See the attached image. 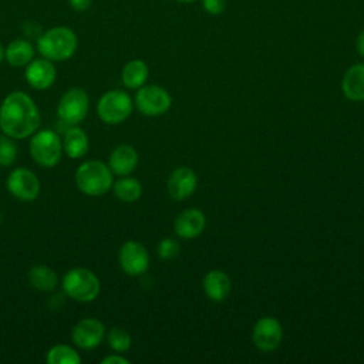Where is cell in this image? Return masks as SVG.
<instances>
[{"mask_svg": "<svg viewBox=\"0 0 364 364\" xmlns=\"http://www.w3.org/2000/svg\"><path fill=\"white\" fill-rule=\"evenodd\" d=\"M80 192L87 196H101L107 193L114 183V173L109 166L101 161L91 159L82 162L74 175Z\"/></svg>", "mask_w": 364, "mask_h": 364, "instance_id": "3957f363", "label": "cell"}, {"mask_svg": "<svg viewBox=\"0 0 364 364\" xmlns=\"http://www.w3.org/2000/svg\"><path fill=\"white\" fill-rule=\"evenodd\" d=\"M202 286H203V291H205L206 297L216 303L226 300L232 291L230 277L225 272L218 270V269L209 270L203 276Z\"/></svg>", "mask_w": 364, "mask_h": 364, "instance_id": "e0dca14e", "label": "cell"}, {"mask_svg": "<svg viewBox=\"0 0 364 364\" xmlns=\"http://www.w3.org/2000/svg\"><path fill=\"white\" fill-rule=\"evenodd\" d=\"M118 262L122 272L128 276H141L149 267V253L136 240H127L118 252Z\"/></svg>", "mask_w": 364, "mask_h": 364, "instance_id": "30bf717a", "label": "cell"}, {"mask_svg": "<svg viewBox=\"0 0 364 364\" xmlns=\"http://www.w3.org/2000/svg\"><path fill=\"white\" fill-rule=\"evenodd\" d=\"M88 148L90 139L85 131L77 125L68 127L63 138V152L71 159H78L88 152Z\"/></svg>", "mask_w": 364, "mask_h": 364, "instance_id": "ffe728a7", "label": "cell"}, {"mask_svg": "<svg viewBox=\"0 0 364 364\" xmlns=\"http://www.w3.org/2000/svg\"><path fill=\"white\" fill-rule=\"evenodd\" d=\"M343 95L354 102L364 101V64H353L343 75L341 80Z\"/></svg>", "mask_w": 364, "mask_h": 364, "instance_id": "ac0fdd59", "label": "cell"}, {"mask_svg": "<svg viewBox=\"0 0 364 364\" xmlns=\"http://www.w3.org/2000/svg\"><path fill=\"white\" fill-rule=\"evenodd\" d=\"M28 282L38 291L48 293L57 287L58 276L51 267L44 264H36L28 270Z\"/></svg>", "mask_w": 364, "mask_h": 364, "instance_id": "7402d4cb", "label": "cell"}, {"mask_svg": "<svg viewBox=\"0 0 364 364\" xmlns=\"http://www.w3.org/2000/svg\"><path fill=\"white\" fill-rule=\"evenodd\" d=\"M78 48V37L68 26H54L43 31L36 40L38 54L53 63L71 58Z\"/></svg>", "mask_w": 364, "mask_h": 364, "instance_id": "7a4b0ae2", "label": "cell"}, {"mask_svg": "<svg viewBox=\"0 0 364 364\" xmlns=\"http://www.w3.org/2000/svg\"><path fill=\"white\" fill-rule=\"evenodd\" d=\"M0 222H1V213H0Z\"/></svg>", "mask_w": 364, "mask_h": 364, "instance_id": "836d02e7", "label": "cell"}, {"mask_svg": "<svg viewBox=\"0 0 364 364\" xmlns=\"http://www.w3.org/2000/svg\"><path fill=\"white\" fill-rule=\"evenodd\" d=\"M181 246L176 239L173 237H164L158 246H156V253L162 260H172L179 255Z\"/></svg>", "mask_w": 364, "mask_h": 364, "instance_id": "4316f807", "label": "cell"}, {"mask_svg": "<svg viewBox=\"0 0 364 364\" xmlns=\"http://www.w3.org/2000/svg\"><path fill=\"white\" fill-rule=\"evenodd\" d=\"M63 290L75 301L90 303L98 297L101 283L92 270L87 267H74L64 274Z\"/></svg>", "mask_w": 364, "mask_h": 364, "instance_id": "277c9868", "label": "cell"}, {"mask_svg": "<svg viewBox=\"0 0 364 364\" xmlns=\"http://www.w3.org/2000/svg\"><path fill=\"white\" fill-rule=\"evenodd\" d=\"M105 337V327L102 321L95 317H84L75 323L71 331L73 343L82 350H92L98 347Z\"/></svg>", "mask_w": 364, "mask_h": 364, "instance_id": "7c38bea8", "label": "cell"}, {"mask_svg": "<svg viewBox=\"0 0 364 364\" xmlns=\"http://www.w3.org/2000/svg\"><path fill=\"white\" fill-rule=\"evenodd\" d=\"M135 105L138 111L146 117H159L171 108L172 97L161 85H142L136 90Z\"/></svg>", "mask_w": 364, "mask_h": 364, "instance_id": "ba28073f", "label": "cell"}, {"mask_svg": "<svg viewBox=\"0 0 364 364\" xmlns=\"http://www.w3.org/2000/svg\"><path fill=\"white\" fill-rule=\"evenodd\" d=\"M198 188L196 172L189 166H179L173 169L168 178L166 189L172 199L183 200L195 193Z\"/></svg>", "mask_w": 364, "mask_h": 364, "instance_id": "5bb4252c", "label": "cell"}, {"mask_svg": "<svg viewBox=\"0 0 364 364\" xmlns=\"http://www.w3.org/2000/svg\"><path fill=\"white\" fill-rule=\"evenodd\" d=\"M282 337L283 328L276 317H260L253 326L252 341L263 353H270L276 350L282 341Z\"/></svg>", "mask_w": 364, "mask_h": 364, "instance_id": "8fae6325", "label": "cell"}, {"mask_svg": "<svg viewBox=\"0 0 364 364\" xmlns=\"http://www.w3.org/2000/svg\"><path fill=\"white\" fill-rule=\"evenodd\" d=\"M90 109L88 94L78 87L67 90L57 105V115L60 121L68 127L81 124Z\"/></svg>", "mask_w": 364, "mask_h": 364, "instance_id": "52a82bcc", "label": "cell"}, {"mask_svg": "<svg viewBox=\"0 0 364 364\" xmlns=\"http://www.w3.org/2000/svg\"><path fill=\"white\" fill-rule=\"evenodd\" d=\"M36 54V47L27 38H14L4 47V60L11 67H26Z\"/></svg>", "mask_w": 364, "mask_h": 364, "instance_id": "d6986e66", "label": "cell"}, {"mask_svg": "<svg viewBox=\"0 0 364 364\" xmlns=\"http://www.w3.org/2000/svg\"><path fill=\"white\" fill-rule=\"evenodd\" d=\"M139 156L136 149L129 144H121L115 146L108 156V166L114 175L127 176L138 165Z\"/></svg>", "mask_w": 364, "mask_h": 364, "instance_id": "2e32d148", "label": "cell"}, {"mask_svg": "<svg viewBox=\"0 0 364 364\" xmlns=\"http://www.w3.org/2000/svg\"><path fill=\"white\" fill-rule=\"evenodd\" d=\"M149 77V68L144 60L134 58L129 60L121 70L122 84L129 90H138L145 85Z\"/></svg>", "mask_w": 364, "mask_h": 364, "instance_id": "44dd1931", "label": "cell"}, {"mask_svg": "<svg viewBox=\"0 0 364 364\" xmlns=\"http://www.w3.org/2000/svg\"><path fill=\"white\" fill-rule=\"evenodd\" d=\"M46 361L48 364H80L81 357L73 347L67 344H55L47 351Z\"/></svg>", "mask_w": 364, "mask_h": 364, "instance_id": "cb8c5ba5", "label": "cell"}, {"mask_svg": "<svg viewBox=\"0 0 364 364\" xmlns=\"http://www.w3.org/2000/svg\"><path fill=\"white\" fill-rule=\"evenodd\" d=\"M4 60V47H3V44L0 43V63Z\"/></svg>", "mask_w": 364, "mask_h": 364, "instance_id": "1f68e13d", "label": "cell"}, {"mask_svg": "<svg viewBox=\"0 0 364 364\" xmlns=\"http://www.w3.org/2000/svg\"><path fill=\"white\" fill-rule=\"evenodd\" d=\"M107 341H108L109 348L117 353L128 351L132 344L129 333L121 327L109 328V331L107 333Z\"/></svg>", "mask_w": 364, "mask_h": 364, "instance_id": "d4e9b609", "label": "cell"}, {"mask_svg": "<svg viewBox=\"0 0 364 364\" xmlns=\"http://www.w3.org/2000/svg\"><path fill=\"white\" fill-rule=\"evenodd\" d=\"M28 149L36 164L44 168H53L61 159L63 141L55 131L41 129L31 135Z\"/></svg>", "mask_w": 364, "mask_h": 364, "instance_id": "5b68a950", "label": "cell"}, {"mask_svg": "<svg viewBox=\"0 0 364 364\" xmlns=\"http://www.w3.org/2000/svg\"><path fill=\"white\" fill-rule=\"evenodd\" d=\"M17 146L14 139L6 134L0 135V166H10L17 159Z\"/></svg>", "mask_w": 364, "mask_h": 364, "instance_id": "484cf974", "label": "cell"}, {"mask_svg": "<svg viewBox=\"0 0 364 364\" xmlns=\"http://www.w3.org/2000/svg\"><path fill=\"white\" fill-rule=\"evenodd\" d=\"M24 78L27 84L37 91H44L50 88L57 80V70L53 61L40 57L33 58L24 70Z\"/></svg>", "mask_w": 364, "mask_h": 364, "instance_id": "4fadbf2b", "label": "cell"}, {"mask_svg": "<svg viewBox=\"0 0 364 364\" xmlns=\"http://www.w3.org/2000/svg\"><path fill=\"white\" fill-rule=\"evenodd\" d=\"M7 191L18 200L31 202L40 193V181L37 175L28 168H16L6 181Z\"/></svg>", "mask_w": 364, "mask_h": 364, "instance_id": "9c48e42d", "label": "cell"}, {"mask_svg": "<svg viewBox=\"0 0 364 364\" xmlns=\"http://www.w3.org/2000/svg\"><path fill=\"white\" fill-rule=\"evenodd\" d=\"M129 360L119 355V354H111L101 360V364H128Z\"/></svg>", "mask_w": 364, "mask_h": 364, "instance_id": "f546056e", "label": "cell"}, {"mask_svg": "<svg viewBox=\"0 0 364 364\" xmlns=\"http://www.w3.org/2000/svg\"><path fill=\"white\" fill-rule=\"evenodd\" d=\"M355 48H357V53L364 58V28H363V30L358 33V36H357Z\"/></svg>", "mask_w": 364, "mask_h": 364, "instance_id": "4dcf8cb0", "label": "cell"}, {"mask_svg": "<svg viewBox=\"0 0 364 364\" xmlns=\"http://www.w3.org/2000/svg\"><path fill=\"white\" fill-rule=\"evenodd\" d=\"M114 195L125 203H132L138 200L142 195V185L136 178L132 176H122L112 183Z\"/></svg>", "mask_w": 364, "mask_h": 364, "instance_id": "603a6c76", "label": "cell"}, {"mask_svg": "<svg viewBox=\"0 0 364 364\" xmlns=\"http://www.w3.org/2000/svg\"><path fill=\"white\" fill-rule=\"evenodd\" d=\"M176 1H181V3H192L195 0H176Z\"/></svg>", "mask_w": 364, "mask_h": 364, "instance_id": "d6a6232c", "label": "cell"}, {"mask_svg": "<svg viewBox=\"0 0 364 364\" xmlns=\"http://www.w3.org/2000/svg\"><path fill=\"white\" fill-rule=\"evenodd\" d=\"M68 4L75 11H85L92 4V0H68Z\"/></svg>", "mask_w": 364, "mask_h": 364, "instance_id": "f1b7e54d", "label": "cell"}, {"mask_svg": "<svg viewBox=\"0 0 364 364\" xmlns=\"http://www.w3.org/2000/svg\"><path fill=\"white\" fill-rule=\"evenodd\" d=\"M132 108L134 102L127 91L109 90L98 100L97 115L102 122L117 125L124 122L131 115Z\"/></svg>", "mask_w": 364, "mask_h": 364, "instance_id": "8992f818", "label": "cell"}, {"mask_svg": "<svg viewBox=\"0 0 364 364\" xmlns=\"http://www.w3.org/2000/svg\"><path fill=\"white\" fill-rule=\"evenodd\" d=\"M202 6L208 14L218 16L226 9V0H202Z\"/></svg>", "mask_w": 364, "mask_h": 364, "instance_id": "83f0119b", "label": "cell"}, {"mask_svg": "<svg viewBox=\"0 0 364 364\" xmlns=\"http://www.w3.org/2000/svg\"><path fill=\"white\" fill-rule=\"evenodd\" d=\"M40 121L38 107L23 91L7 94L0 105V129L13 139L31 136L38 129Z\"/></svg>", "mask_w": 364, "mask_h": 364, "instance_id": "6da1fadb", "label": "cell"}, {"mask_svg": "<svg viewBox=\"0 0 364 364\" xmlns=\"http://www.w3.org/2000/svg\"><path fill=\"white\" fill-rule=\"evenodd\" d=\"M206 226V216L202 210L196 208L185 209L181 212L175 222H173V230L178 237L181 239H195L198 237Z\"/></svg>", "mask_w": 364, "mask_h": 364, "instance_id": "9a60e30c", "label": "cell"}]
</instances>
